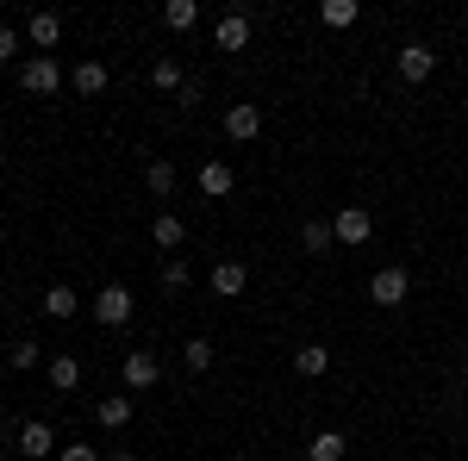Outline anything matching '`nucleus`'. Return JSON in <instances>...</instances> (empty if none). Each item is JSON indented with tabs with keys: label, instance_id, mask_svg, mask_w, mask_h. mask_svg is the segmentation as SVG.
Instances as JSON below:
<instances>
[{
	"label": "nucleus",
	"instance_id": "1",
	"mask_svg": "<svg viewBox=\"0 0 468 461\" xmlns=\"http://www.w3.org/2000/svg\"><path fill=\"white\" fill-rule=\"evenodd\" d=\"M69 75H63V63L57 57H26V69H19V88L26 94H57Z\"/></svg>",
	"mask_w": 468,
	"mask_h": 461
},
{
	"label": "nucleus",
	"instance_id": "2",
	"mask_svg": "<svg viewBox=\"0 0 468 461\" xmlns=\"http://www.w3.org/2000/svg\"><path fill=\"white\" fill-rule=\"evenodd\" d=\"M406 293H412V275H406V268H381V275L368 281V299H375V306H388V312L406 306Z\"/></svg>",
	"mask_w": 468,
	"mask_h": 461
},
{
	"label": "nucleus",
	"instance_id": "3",
	"mask_svg": "<svg viewBox=\"0 0 468 461\" xmlns=\"http://www.w3.org/2000/svg\"><path fill=\"white\" fill-rule=\"evenodd\" d=\"M94 319L101 324H125L132 319V287H119V281L101 287V293H94Z\"/></svg>",
	"mask_w": 468,
	"mask_h": 461
},
{
	"label": "nucleus",
	"instance_id": "4",
	"mask_svg": "<svg viewBox=\"0 0 468 461\" xmlns=\"http://www.w3.org/2000/svg\"><path fill=\"white\" fill-rule=\"evenodd\" d=\"M331 231H337V244H344V249H356V244H368V231H375V218L362 213V206H344V213L331 218Z\"/></svg>",
	"mask_w": 468,
	"mask_h": 461
},
{
	"label": "nucleus",
	"instance_id": "5",
	"mask_svg": "<svg viewBox=\"0 0 468 461\" xmlns=\"http://www.w3.org/2000/svg\"><path fill=\"white\" fill-rule=\"evenodd\" d=\"M19 456H26V461L57 456V430L44 424V418H32V424H19Z\"/></svg>",
	"mask_w": 468,
	"mask_h": 461
},
{
	"label": "nucleus",
	"instance_id": "6",
	"mask_svg": "<svg viewBox=\"0 0 468 461\" xmlns=\"http://www.w3.org/2000/svg\"><path fill=\"white\" fill-rule=\"evenodd\" d=\"M437 50L431 44H399V81H431Z\"/></svg>",
	"mask_w": 468,
	"mask_h": 461
},
{
	"label": "nucleus",
	"instance_id": "7",
	"mask_svg": "<svg viewBox=\"0 0 468 461\" xmlns=\"http://www.w3.org/2000/svg\"><path fill=\"white\" fill-rule=\"evenodd\" d=\"M107 81H112V75H107V63H94V57H88V63H75V69H69V88L81 94V100H94V94H107Z\"/></svg>",
	"mask_w": 468,
	"mask_h": 461
},
{
	"label": "nucleus",
	"instance_id": "8",
	"mask_svg": "<svg viewBox=\"0 0 468 461\" xmlns=\"http://www.w3.org/2000/svg\"><path fill=\"white\" fill-rule=\"evenodd\" d=\"M26 37L37 44V57H50V50L63 44V19H57V13H32V19H26Z\"/></svg>",
	"mask_w": 468,
	"mask_h": 461
},
{
	"label": "nucleus",
	"instance_id": "9",
	"mask_svg": "<svg viewBox=\"0 0 468 461\" xmlns=\"http://www.w3.org/2000/svg\"><path fill=\"white\" fill-rule=\"evenodd\" d=\"M156 374H163V361H156L150 350H132V355H125V387H132V393L156 387Z\"/></svg>",
	"mask_w": 468,
	"mask_h": 461
},
{
	"label": "nucleus",
	"instance_id": "10",
	"mask_svg": "<svg viewBox=\"0 0 468 461\" xmlns=\"http://www.w3.org/2000/svg\"><path fill=\"white\" fill-rule=\"evenodd\" d=\"M256 131H262V107H250V100H238V107L225 112V138H238V143H250Z\"/></svg>",
	"mask_w": 468,
	"mask_h": 461
},
{
	"label": "nucleus",
	"instance_id": "11",
	"mask_svg": "<svg viewBox=\"0 0 468 461\" xmlns=\"http://www.w3.org/2000/svg\"><path fill=\"white\" fill-rule=\"evenodd\" d=\"M244 287H250V268H244V262H213V293L218 299H238Z\"/></svg>",
	"mask_w": 468,
	"mask_h": 461
},
{
	"label": "nucleus",
	"instance_id": "12",
	"mask_svg": "<svg viewBox=\"0 0 468 461\" xmlns=\"http://www.w3.org/2000/svg\"><path fill=\"white\" fill-rule=\"evenodd\" d=\"M75 312H81V293H75V287H44V319H75Z\"/></svg>",
	"mask_w": 468,
	"mask_h": 461
},
{
	"label": "nucleus",
	"instance_id": "13",
	"mask_svg": "<svg viewBox=\"0 0 468 461\" xmlns=\"http://www.w3.org/2000/svg\"><path fill=\"white\" fill-rule=\"evenodd\" d=\"M44 374H50V387H57V393L81 387V361H75V355H50V361H44Z\"/></svg>",
	"mask_w": 468,
	"mask_h": 461
},
{
	"label": "nucleus",
	"instance_id": "14",
	"mask_svg": "<svg viewBox=\"0 0 468 461\" xmlns=\"http://www.w3.org/2000/svg\"><path fill=\"white\" fill-rule=\"evenodd\" d=\"M250 44V13H225L218 19V50H244Z\"/></svg>",
	"mask_w": 468,
	"mask_h": 461
},
{
	"label": "nucleus",
	"instance_id": "15",
	"mask_svg": "<svg viewBox=\"0 0 468 461\" xmlns=\"http://www.w3.org/2000/svg\"><path fill=\"white\" fill-rule=\"evenodd\" d=\"M344 449H350L344 430H319V436L306 443V461H344Z\"/></svg>",
	"mask_w": 468,
	"mask_h": 461
},
{
	"label": "nucleus",
	"instance_id": "16",
	"mask_svg": "<svg viewBox=\"0 0 468 461\" xmlns=\"http://www.w3.org/2000/svg\"><path fill=\"white\" fill-rule=\"evenodd\" d=\"M231 187H238V175H231L225 162H207V169H200V194H207V200H225Z\"/></svg>",
	"mask_w": 468,
	"mask_h": 461
},
{
	"label": "nucleus",
	"instance_id": "17",
	"mask_svg": "<svg viewBox=\"0 0 468 461\" xmlns=\"http://www.w3.org/2000/svg\"><path fill=\"white\" fill-rule=\"evenodd\" d=\"M94 418H101L107 430H125V424H132V399H125V393H112V399L94 405Z\"/></svg>",
	"mask_w": 468,
	"mask_h": 461
},
{
	"label": "nucleus",
	"instance_id": "18",
	"mask_svg": "<svg viewBox=\"0 0 468 461\" xmlns=\"http://www.w3.org/2000/svg\"><path fill=\"white\" fill-rule=\"evenodd\" d=\"M324 368H331V350H319V343H306V350H293V374H306V381H319Z\"/></svg>",
	"mask_w": 468,
	"mask_h": 461
},
{
	"label": "nucleus",
	"instance_id": "19",
	"mask_svg": "<svg viewBox=\"0 0 468 461\" xmlns=\"http://www.w3.org/2000/svg\"><path fill=\"white\" fill-rule=\"evenodd\" d=\"M150 237H156L163 249H181V237H187V225H181L176 213H156V218H150Z\"/></svg>",
	"mask_w": 468,
	"mask_h": 461
},
{
	"label": "nucleus",
	"instance_id": "20",
	"mask_svg": "<svg viewBox=\"0 0 468 461\" xmlns=\"http://www.w3.org/2000/svg\"><path fill=\"white\" fill-rule=\"evenodd\" d=\"M163 26H169V32H194V26H200V6H194V0H169V6H163Z\"/></svg>",
	"mask_w": 468,
	"mask_h": 461
},
{
	"label": "nucleus",
	"instance_id": "21",
	"mask_svg": "<svg viewBox=\"0 0 468 461\" xmlns=\"http://www.w3.org/2000/svg\"><path fill=\"white\" fill-rule=\"evenodd\" d=\"M356 13H362L356 0H324V6H319V19L331 26V32H344V26H356Z\"/></svg>",
	"mask_w": 468,
	"mask_h": 461
},
{
	"label": "nucleus",
	"instance_id": "22",
	"mask_svg": "<svg viewBox=\"0 0 468 461\" xmlns=\"http://www.w3.org/2000/svg\"><path fill=\"white\" fill-rule=\"evenodd\" d=\"M181 361H187L194 374H207V368H213V337H187V343H181Z\"/></svg>",
	"mask_w": 468,
	"mask_h": 461
},
{
	"label": "nucleus",
	"instance_id": "23",
	"mask_svg": "<svg viewBox=\"0 0 468 461\" xmlns=\"http://www.w3.org/2000/svg\"><path fill=\"white\" fill-rule=\"evenodd\" d=\"M150 81H156L163 94H181V88H187V75H181V63H176V57H163V63L150 69Z\"/></svg>",
	"mask_w": 468,
	"mask_h": 461
},
{
	"label": "nucleus",
	"instance_id": "24",
	"mask_svg": "<svg viewBox=\"0 0 468 461\" xmlns=\"http://www.w3.org/2000/svg\"><path fill=\"white\" fill-rule=\"evenodd\" d=\"M6 361H13V374H26V368H37V361H44V343H32V337H19V343L6 350Z\"/></svg>",
	"mask_w": 468,
	"mask_h": 461
},
{
	"label": "nucleus",
	"instance_id": "25",
	"mask_svg": "<svg viewBox=\"0 0 468 461\" xmlns=\"http://www.w3.org/2000/svg\"><path fill=\"white\" fill-rule=\"evenodd\" d=\"M300 244L313 249V256H324V249L337 244V231H331V225H324V218H313V225H306V231H300Z\"/></svg>",
	"mask_w": 468,
	"mask_h": 461
},
{
	"label": "nucleus",
	"instance_id": "26",
	"mask_svg": "<svg viewBox=\"0 0 468 461\" xmlns=\"http://www.w3.org/2000/svg\"><path fill=\"white\" fill-rule=\"evenodd\" d=\"M144 181H150V194H163V200L176 194V169H169V162H150V169H144Z\"/></svg>",
	"mask_w": 468,
	"mask_h": 461
},
{
	"label": "nucleus",
	"instance_id": "27",
	"mask_svg": "<svg viewBox=\"0 0 468 461\" xmlns=\"http://www.w3.org/2000/svg\"><path fill=\"white\" fill-rule=\"evenodd\" d=\"M181 287H187V262L169 256V262H163V293H181Z\"/></svg>",
	"mask_w": 468,
	"mask_h": 461
},
{
	"label": "nucleus",
	"instance_id": "28",
	"mask_svg": "<svg viewBox=\"0 0 468 461\" xmlns=\"http://www.w3.org/2000/svg\"><path fill=\"white\" fill-rule=\"evenodd\" d=\"M57 461H101V449H88V443H63Z\"/></svg>",
	"mask_w": 468,
	"mask_h": 461
},
{
	"label": "nucleus",
	"instance_id": "29",
	"mask_svg": "<svg viewBox=\"0 0 468 461\" xmlns=\"http://www.w3.org/2000/svg\"><path fill=\"white\" fill-rule=\"evenodd\" d=\"M13 57H19V32H13V26H0V63H13Z\"/></svg>",
	"mask_w": 468,
	"mask_h": 461
},
{
	"label": "nucleus",
	"instance_id": "30",
	"mask_svg": "<svg viewBox=\"0 0 468 461\" xmlns=\"http://www.w3.org/2000/svg\"><path fill=\"white\" fill-rule=\"evenodd\" d=\"M101 461H132V449H107V456H101Z\"/></svg>",
	"mask_w": 468,
	"mask_h": 461
},
{
	"label": "nucleus",
	"instance_id": "31",
	"mask_svg": "<svg viewBox=\"0 0 468 461\" xmlns=\"http://www.w3.org/2000/svg\"><path fill=\"white\" fill-rule=\"evenodd\" d=\"M0 175H6V150H0Z\"/></svg>",
	"mask_w": 468,
	"mask_h": 461
}]
</instances>
